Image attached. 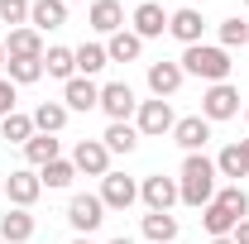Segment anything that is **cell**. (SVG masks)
Wrapping results in <instances>:
<instances>
[{"instance_id": "cell-1", "label": "cell", "mask_w": 249, "mask_h": 244, "mask_svg": "<svg viewBox=\"0 0 249 244\" xmlns=\"http://www.w3.org/2000/svg\"><path fill=\"white\" fill-rule=\"evenodd\" d=\"M216 158H206V153H187L182 158V173H178V196H182V206H211L216 201Z\"/></svg>"}, {"instance_id": "cell-2", "label": "cell", "mask_w": 249, "mask_h": 244, "mask_svg": "<svg viewBox=\"0 0 249 244\" xmlns=\"http://www.w3.org/2000/svg\"><path fill=\"white\" fill-rule=\"evenodd\" d=\"M182 72L187 77H201V82H230V53L220 48V43H192V48H182Z\"/></svg>"}, {"instance_id": "cell-3", "label": "cell", "mask_w": 249, "mask_h": 244, "mask_svg": "<svg viewBox=\"0 0 249 244\" xmlns=\"http://www.w3.org/2000/svg\"><path fill=\"white\" fill-rule=\"evenodd\" d=\"M173 124H178V115H173V105L168 101H139V110H134V129H139V139H163V134H173Z\"/></svg>"}, {"instance_id": "cell-4", "label": "cell", "mask_w": 249, "mask_h": 244, "mask_svg": "<svg viewBox=\"0 0 249 244\" xmlns=\"http://www.w3.org/2000/svg\"><path fill=\"white\" fill-rule=\"evenodd\" d=\"M101 220H106V201H101L96 192H77V196L67 201V225H72L77 235L101 230Z\"/></svg>"}, {"instance_id": "cell-5", "label": "cell", "mask_w": 249, "mask_h": 244, "mask_svg": "<svg viewBox=\"0 0 249 244\" xmlns=\"http://www.w3.org/2000/svg\"><path fill=\"white\" fill-rule=\"evenodd\" d=\"M201 115H206L211 124L235 120V115H240V87H230V82L206 87V91H201Z\"/></svg>"}, {"instance_id": "cell-6", "label": "cell", "mask_w": 249, "mask_h": 244, "mask_svg": "<svg viewBox=\"0 0 249 244\" xmlns=\"http://www.w3.org/2000/svg\"><path fill=\"white\" fill-rule=\"evenodd\" d=\"M96 110H106V120L115 124V120H129L134 110H139V96H134V87L129 82H106L101 87V105Z\"/></svg>"}, {"instance_id": "cell-7", "label": "cell", "mask_w": 249, "mask_h": 244, "mask_svg": "<svg viewBox=\"0 0 249 244\" xmlns=\"http://www.w3.org/2000/svg\"><path fill=\"white\" fill-rule=\"evenodd\" d=\"M38 196H43V182H38V173H34V168H15V173L5 177V201H10V206L29 211Z\"/></svg>"}, {"instance_id": "cell-8", "label": "cell", "mask_w": 249, "mask_h": 244, "mask_svg": "<svg viewBox=\"0 0 249 244\" xmlns=\"http://www.w3.org/2000/svg\"><path fill=\"white\" fill-rule=\"evenodd\" d=\"M96 196L106 201V211H129V206L139 201V182H134V177H124V173H106Z\"/></svg>"}, {"instance_id": "cell-9", "label": "cell", "mask_w": 249, "mask_h": 244, "mask_svg": "<svg viewBox=\"0 0 249 244\" xmlns=\"http://www.w3.org/2000/svg\"><path fill=\"white\" fill-rule=\"evenodd\" d=\"M144 82H149V91H154L158 101H168V96H178V87L187 82V72H182V62H168V58H158V62H149Z\"/></svg>"}, {"instance_id": "cell-10", "label": "cell", "mask_w": 249, "mask_h": 244, "mask_svg": "<svg viewBox=\"0 0 249 244\" xmlns=\"http://www.w3.org/2000/svg\"><path fill=\"white\" fill-rule=\"evenodd\" d=\"M139 201L149 206V211H173L182 196H178V177H163V173H154V177H144L139 182Z\"/></svg>"}, {"instance_id": "cell-11", "label": "cell", "mask_w": 249, "mask_h": 244, "mask_svg": "<svg viewBox=\"0 0 249 244\" xmlns=\"http://www.w3.org/2000/svg\"><path fill=\"white\" fill-rule=\"evenodd\" d=\"M72 168L87 173V177H106V173H110V149H106L101 139H82V144L72 149Z\"/></svg>"}, {"instance_id": "cell-12", "label": "cell", "mask_w": 249, "mask_h": 244, "mask_svg": "<svg viewBox=\"0 0 249 244\" xmlns=\"http://www.w3.org/2000/svg\"><path fill=\"white\" fill-rule=\"evenodd\" d=\"M168 34H173V38H178L182 48L201 43V34H206V19H201V10H192V5L173 10V15H168Z\"/></svg>"}, {"instance_id": "cell-13", "label": "cell", "mask_w": 249, "mask_h": 244, "mask_svg": "<svg viewBox=\"0 0 249 244\" xmlns=\"http://www.w3.org/2000/svg\"><path fill=\"white\" fill-rule=\"evenodd\" d=\"M206 139H211V120H206V115H187V120L173 124V144L182 153H201Z\"/></svg>"}, {"instance_id": "cell-14", "label": "cell", "mask_w": 249, "mask_h": 244, "mask_svg": "<svg viewBox=\"0 0 249 244\" xmlns=\"http://www.w3.org/2000/svg\"><path fill=\"white\" fill-rule=\"evenodd\" d=\"M129 24H134V34H139V38L149 43V38H163V34H168V15H163V5L144 0V5H134Z\"/></svg>"}, {"instance_id": "cell-15", "label": "cell", "mask_w": 249, "mask_h": 244, "mask_svg": "<svg viewBox=\"0 0 249 244\" xmlns=\"http://www.w3.org/2000/svg\"><path fill=\"white\" fill-rule=\"evenodd\" d=\"M62 105L67 110H96L101 105V87H96L91 77H72V82H62Z\"/></svg>"}, {"instance_id": "cell-16", "label": "cell", "mask_w": 249, "mask_h": 244, "mask_svg": "<svg viewBox=\"0 0 249 244\" xmlns=\"http://www.w3.org/2000/svg\"><path fill=\"white\" fill-rule=\"evenodd\" d=\"M216 173L230 177V182L249 177V139H235V144H225V149L216 153Z\"/></svg>"}, {"instance_id": "cell-17", "label": "cell", "mask_w": 249, "mask_h": 244, "mask_svg": "<svg viewBox=\"0 0 249 244\" xmlns=\"http://www.w3.org/2000/svg\"><path fill=\"white\" fill-rule=\"evenodd\" d=\"M87 24H91L96 34H120L124 29V10H120V0H91V10H87Z\"/></svg>"}, {"instance_id": "cell-18", "label": "cell", "mask_w": 249, "mask_h": 244, "mask_svg": "<svg viewBox=\"0 0 249 244\" xmlns=\"http://www.w3.org/2000/svg\"><path fill=\"white\" fill-rule=\"evenodd\" d=\"M48 48H43V34L38 29H10V38H5V58H43Z\"/></svg>"}, {"instance_id": "cell-19", "label": "cell", "mask_w": 249, "mask_h": 244, "mask_svg": "<svg viewBox=\"0 0 249 244\" xmlns=\"http://www.w3.org/2000/svg\"><path fill=\"white\" fill-rule=\"evenodd\" d=\"M67 24V5L62 0H34L29 5V29L48 34V29H62Z\"/></svg>"}, {"instance_id": "cell-20", "label": "cell", "mask_w": 249, "mask_h": 244, "mask_svg": "<svg viewBox=\"0 0 249 244\" xmlns=\"http://www.w3.org/2000/svg\"><path fill=\"white\" fill-rule=\"evenodd\" d=\"M0 240L5 244H29L34 240V215L19 211V206H10V211L0 215Z\"/></svg>"}, {"instance_id": "cell-21", "label": "cell", "mask_w": 249, "mask_h": 244, "mask_svg": "<svg viewBox=\"0 0 249 244\" xmlns=\"http://www.w3.org/2000/svg\"><path fill=\"white\" fill-rule=\"evenodd\" d=\"M67 115H72V110H67L62 101H38V105H34V129H38V134H62V129H67Z\"/></svg>"}, {"instance_id": "cell-22", "label": "cell", "mask_w": 249, "mask_h": 244, "mask_svg": "<svg viewBox=\"0 0 249 244\" xmlns=\"http://www.w3.org/2000/svg\"><path fill=\"white\" fill-rule=\"evenodd\" d=\"M139 53H144V38L134 29H120V34L106 38V58L110 62H139Z\"/></svg>"}, {"instance_id": "cell-23", "label": "cell", "mask_w": 249, "mask_h": 244, "mask_svg": "<svg viewBox=\"0 0 249 244\" xmlns=\"http://www.w3.org/2000/svg\"><path fill=\"white\" fill-rule=\"evenodd\" d=\"M24 158H29V168L38 173V168H48L53 158H62V139L58 134H34L29 144H24Z\"/></svg>"}, {"instance_id": "cell-24", "label": "cell", "mask_w": 249, "mask_h": 244, "mask_svg": "<svg viewBox=\"0 0 249 244\" xmlns=\"http://www.w3.org/2000/svg\"><path fill=\"white\" fill-rule=\"evenodd\" d=\"M144 240L149 244H178V215L173 211H149L144 215Z\"/></svg>"}, {"instance_id": "cell-25", "label": "cell", "mask_w": 249, "mask_h": 244, "mask_svg": "<svg viewBox=\"0 0 249 244\" xmlns=\"http://www.w3.org/2000/svg\"><path fill=\"white\" fill-rule=\"evenodd\" d=\"M201 225H206V235H211V240H225V235H235L240 215H230L220 201H211V206H201Z\"/></svg>"}, {"instance_id": "cell-26", "label": "cell", "mask_w": 249, "mask_h": 244, "mask_svg": "<svg viewBox=\"0 0 249 244\" xmlns=\"http://www.w3.org/2000/svg\"><path fill=\"white\" fill-rule=\"evenodd\" d=\"M101 144H106L110 153H134V149H139V129H134L129 120H115V124H106Z\"/></svg>"}, {"instance_id": "cell-27", "label": "cell", "mask_w": 249, "mask_h": 244, "mask_svg": "<svg viewBox=\"0 0 249 244\" xmlns=\"http://www.w3.org/2000/svg\"><path fill=\"white\" fill-rule=\"evenodd\" d=\"M43 72H48V77H58V82H72V77H77V53H72V48H48V53H43Z\"/></svg>"}, {"instance_id": "cell-28", "label": "cell", "mask_w": 249, "mask_h": 244, "mask_svg": "<svg viewBox=\"0 0 249 244\" xmlns=\"http://www.w3.org/2000/svg\"><path fill=\"white\" fill-rule=\"evenodd\" d=\"M38 182L53 187V192H62V187L77 182V168H72V158H53L48 168H38Z\"/></svg>"}, {"instance_id": "cell-29", "label": "cell", "mask_w": 249, "mask_h": 244, "mask_svg": "<svg viewBox=\"0 0 249 244\" xmlns=\"http://www.w3.org/2000/svg\"><path fill=\"white\" fill-rule=\"evenodd\" d=\"M5 72L15 87H34L43 77V58H5Z\"/></svg>"}, {"instance_id": "cell-30", "label": "cell", "mask_w": 249, "mask_h": 244, "mask_svg": "<svg viewBox=\"0 0 249 244\" xmlns=\"http://www.w3.org/2000/svg\"><path fill=\"white\" fill-rule=\"evenodd\" d=\"M0 134H5L10 144H19V149H24L38 129H34V115H19V110H15V115H5V120H0Z\"/></svg>"}, {"instance_id": "cell-31", "label": "cell", "mask_w": 249, "mask_h": 244, "mask_svg": "<svg viewBox=\"0 0 249 244\" xmlns=\"http://www.w3.org/2000/svg\"><path fill=\"white\" fill-rule=\"evenodd\" d=\"M77 53V77H96L101 67H106V43H82V48H72Z\"/></svg>"}, {"instance_id": "cell-32", "label": "cell", "mask_w": 249, "mask_h": 244, "mask_svg": "<svg viewBox=\"0 0 249 244\" xmlns=\"http://www.w3.org/2000/svg\"><path fill=\"white\" fill-rule=\"evenodd\" d=\"M216 38H220V48L230 53V48H245L249 43V24L235 15V19H220V29H216Z\"/></svg>"}, {"instance_id": "cell-33", "label": "cell", "mask_w": 249, "mask_h": 244, "mask_svg": "<svg viewBox=\"0 0 249 244\" xmlns=\"http://www.w3.org/2000/svg\"><path fill=\"white\" fill-rule=\"evenodd\" d=\"M216 201H220V206H225V211H230V215H240V220H245V215H249V192H245V187H240V182L220 187V192H216Z\"/></svg>"}, {"instance_id": "cell-34", "label": "cell", "mask_w": 249, "mask_h": 244, "mask_svg": "<svg viewBox=\"0 0 249 244\" xmlns=\"http://www.w3.org/2000/svg\"><path fill=\"white\" fill-rule=\"evenodd\" d=\"M29 5L34 0H0V19H5L10 29H24V24H29Z\"/></svg>"}, {"instance_id": "cell-35", "label": "cell", "mask_w": 249, "mask_h": 244, "mask_svg": "<svg viewBox=\"0 0 249 244\" xmlns=\"http://www.w3.org/2000/svg\"><path fill=\"white\" fill-rule=\"evenodd\" d=\"M230 240H235V244H249V215L240 220V225H235V235H230Z\"/></svg>"}, {"instance_id": "cell-36", "label": "cell", "mask_w": 249, "mask_h": 244, "mask_svg": "<svg viewBox=\"0 0 249 244\" xmlns=\"http://www.w3.org/2000/svg\"><path fill=\"white\" fill-rule=\"evenodd\" d=\"M67 244H96V240H91V235H77V240H67Z\"/></svg>"}, {"instance_id": "cell-37", "label": "cell", "mask_w": 249, "mask_h": 244, "mask_svg": "<svg viewBox=\"0 0 249 244\" xmlns=\"http://www.w3.org/2000/svg\"><path fill=\"white\" fill-rule=\"evenodd\" d=\"M110 244H134V240H129V235H115V240H110Z\"/></svg>"}, {"instance_id": "cell-38", "label": "cell", "mask_w": 249, "mask_h": 244, "mask_svg": "<svg viewBox=\"0 0 249 244\" xmlns=\"http://www.w3.org/2000/svg\"><path fill=\"white\" fill-rule=\"evenodd\" d=\"M206 244H235V240H230V235H225V240H206Z\"/></svg>"}, {"instance_id": "cell-39", "label": "cell", "mask_w": 249, "mask_h": 244, "mask_svg": "<svg viewBox=\"0 0 249 244\" xmlns=\"http://www.w3.org/2000/svg\"><path fill=\"white\" fill-rule=\"evenodd\" d=\"M0 67H5V43H0Z\"/></svg>"}, {"instance_id": "cell-40", "label": "cell", "mask_w": 249, "mask_h": 244, "mask_svg": "<svg viewBox=\"0 0 249 244\" xmlns=\"http://www.w3.org/2000/svg\"><path fill=\"white\" fill-rule=\"evenodd\" d=\"M245 124H249V105H245Z\"/></svg>"}, {"instance_id": "cell-41", "label": "cell", "mask_w": 249, "mask_h": 244, "mask_svg": "<svg viewBox=\"0 0 249 244\" xmlns=\"http://www.w3.org/2000/svg\"><path fill=\"white\" fill-rule=\"evenodd\" d=\"M62 5H72V0H62Z\"/></svg>"}, {"instance_id": "cell-42", "label": "cell", "mask_w": 249, "mask_h": 244, "mask_svg": "<svg viewBox=\"0 0 249 244\" xmlns=\"http://www.w3.org/2000/svg\"><path fill=\"white\" fill-rule=\"evenodd\" d=\"M245 48H249V43H245Z\"/></svg>"}, {"instance_id": "cell-43", "label": "cell", "mask_w": 249, "mask_h": 244, "mask_svg": "<svg viewBox=\"0 0 249 244\" xmlns=\"http://www.w3.org/2000/svg\"><path fill=\"white\" fill-rule=\"evenodd\" d=\"M0 244H5V240H0Z\"/></svg>"}, {"instance_id": "cell-44", "label": "cell", "mask_w": 249, "mask_h": 244, "mask_svg": "<svg viewBox=\"0 0 249 244\" xmlns=\"http://www.w3.org/2000/svg\"><path fill=\"white\" fill-rule=\"evenodd\" d=\"M245 5H249V0H245Z\"/></svg>"}]
</instances>
